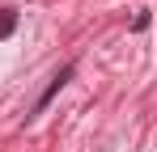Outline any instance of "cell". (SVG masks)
Listing matches in <instances>:
<instances>
[{
  "mask_svg": "<svg viewBox=\"0 0 157 152\" xmlns=\"http://www.w3.org/2000/svg\"><path fill=\"white\" fill-rule=\"evenodd\" d=\"M17 30V9H0V38H9Z\"/></svg>",
  "mask_w": 157,
  "mask_h": 152,
  "instance_id": "6da1fadb",
  "label": "cell"
}]
</instances>
